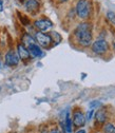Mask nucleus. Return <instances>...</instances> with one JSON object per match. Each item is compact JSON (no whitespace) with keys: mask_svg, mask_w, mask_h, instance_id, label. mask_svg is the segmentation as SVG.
<instances>
[{"mask_svg":"<svg viewBox=\"0 0 115 133\" xmlns=\"http://www.w3.org/2000/svg\"><path fill=\"white\" fill-rule=\"evenodd\" d=\"M72 123H73V127L79 129V128H83L86 126L87 124V119H86V115L85 113L81 111L80 109H75L73 110L72 113Z\"/></svg>","mask_w":115,"mask_h":133,"instance_id":"nucleus-8","label":"nucleus"},{"mask_svg":"<svg viewBox=\"0 0 115 133\" xmlns=\"http://www.w3.org/2000/svg\"><path fill=\"white\" fill-rule=\"evenodd\" d=\"M12 133H16V132H12Z\"/></svg>","mask_w":115,"mask_h":133,"instance_id":"nucleus-28","label":"nucleus"},{"mask_svg":"<svg viewBox=\"0 0 115 133\" xmlns=\"http://www.w3.org/2000/svg\"><path fill=\"white\" fill-rule=\"evenodd\" d=\"M91 50H92V52L96 55H104L109 51V42L106 39H103V38L96 39L95 41L92 42Z\"/></svg>","mask_w":115,"mask_h":133,"instance_id":"nucleus-5","label":"nucleus"},{"mask_svg":"<svg viewBox=\"0 0 115 133\" xmlns=\"http://www.w3.org/2000/svg\"><path fill=\"white\" fill-rule=\"evenodd\" d=\"M28 50H29V52L32 56V58H41L44 56V52H43V49L37 44L36 42L35 43H32L30 44L29 46H26Z\"/></svg>","mask_w":115,"mask_h":133,"instance_id":"nucleus-11","label":"nucleus"},{"mask_svg":"<svg viewBox=\"0 0 115 133\" xmlns=\"http://www.w3.org/2000/svg\"><path fill=\"white\" fill-rule=\"evenodd\" d=\"M49 130L48 129V127H45V126H43V127H41L40 129H39V133H49Z\"/></svg>","mask_w":115,"mask_h":133,"instance_id":"nucleus-21","label":"nucleus"},{"mask_svg":"<svg viewBox=\"0 0 115 133\" xmlns=\"http://www.w3.org/2000/svg\"><path fill=\"white\" fill-rule=\"evenodd\" d=\"M103 133H115V124L106 123L103 125Z\"/></svg>","mask_w":115,"mask_h":133,"instance_id":"nucleus-15","label":"nucleus"},{"mask_svg":"<svg viewBox=\"0 0 115 133\" xmlns=\"http://www.w3.org/2000/svg\"><path fill=\"white\" fill-rule=\"evenodd\" d=\"M59 125H60V129L63 133H72L73 132V123H72L70 111L65 112L63 122H60Z\"/></svg>","mask_w":115,"mask_h":133,"instance_id":"nucleus-10","label":"nucleus"},{"mask_svg":"<svg viewBox=\"0 0 115 133\" xmlns=\"http://www.w3.org/2000/svg\"><path fill=\"white\" fill-rule=\"evenodd\" d=\"M17 14L19 15V20H20V22L22 23V25H24V26L30 25L31 20H30V18L28 17V16H25V15H20V13H19V12H18Z\"/></svg>","mask_w":115,"mask_h":133,"instance_id":"nucleus-16","label":"nucleus"},{"mask_svg":"<svg viewBox=\"0 0 115 133\" xmlns=\"http://www.w3.org/2000/svg\"><path fill=\"white\" fill-rule=\"evenodd\" d=\"M89 107H90V109H99L103 107V103L99 101H93L89 104Z\"/></svg>","mask_w":115,"mask_h":133,"instance_id":"nucleus-18","label":"nucleus"},{"mask_svg":"<svg viewBox=\"0 0 115 133\" xmlns=\"http://www.w3.org/2000/svg\"><path fill=\"white\" fill-rule=\"evenodd\" d=\"M75 133H87V131L85 129H83V128H79Z\"/></svg>","mask_w":115,"mask_h":133,"instance_id":"nucleus-24","label":"nucleus"},{"mask_svg":"<svg viewBox=\"0 0 115 133\" xmlns=\"http://www.w3.org/2000/svg\"><path fill=\"white\" fill-rule=\"evenodd\" d=\"M20 42L23 43L25 46H29L30 44L32 43H35V38L34 36H33L32 34H30V33H23V34L21 35V38H20Z\"/></svg>","mask_w":115,"mask_h":133,"instance_id":"nucleus-13","label":"nucleus"},{"mask_svg":"<svg viewBox=\"0 0 115 133\" xmlns=\"http://www.w3.org/2000/svg\"><path fill=\"white\" fill-rule=\"evenodd\" d=\"M53 25H54L53 21L46 17L38 18L33 21V28L35 29V31H39V32H50Z\"/></svg>","mask_w":115,"mask_h":133,"instance_id":"nucleus-4","label":"nucleus"},{"mask_svg":"<svg viewBox=\"0 0 115 133\" xmlns=\"http://www.w3.org/2000/svg\"><path fill=\"white\" fill-rule=\"evenodd\" d=\"M107 20L111 23V24H113V25H115V13L114 12H112V11H109L108 13H107Z\"/></svg>","mask_w":115,"mask_h":133,"instance_id":"nucleus-17","label":"nucleus"},{"mask_svg":"<svg viewBox=\"0 0 115 133\" xmlns=\"http://www.w3.org/2000/svg\"><path fill=\"white\" fill-rule=\"evenodd\" d=\"M113 48H114V50H115V42L113 43Z\"/></svg>","mask_w":115,"mask_h":133,"instance_id":"nucleus-27","label":"nucleus"},{"mask_svg":"<svg viewBox=\"0 0 115 133\" xmlns=\"http://www.w3.org/2000/svg\"><path fill=\"white\" fill-rule=\"evenodd\" d=\"M15 50H16V52H17V54H18V56L20 58V61L28 62V61H30L32 59V56H31V54L29 52L28 48L23 43L18 42L17 44H16V49Z\"/></svg>","mask_w":115,"mask_h":133,"instance_id":"nucleus-9","label":"nucleus"},{"mask_svg":"<svg viewBox=\"0 0 115 133\" xmlns=\"http://www.w3.org/2000/svg\"><path fill=\"white\" fill-rule=\"evenodd\" d=\"M75 14L81 20H87L90 18L92 12V4L90 0H78L75 5Z\"/></svg>","mask_w":115,"mask_h":133,"instance_id":"nucleus-2","label":"nucleus"},{"mask_svg":"<svg viewBox=\"0 0 115 133\" xmlns=\"http://www.w3.org/2000/svg\"><path fill=\"white\" fill-rule=\"evenodd\" d=\"M4 10V3H3V0H0V13L3 12Z\"/></svg>","mask_w":115,"mask_h":133,"instance_id":"nucleus-22","label":"nucleus"},{"mask_svg":"<svg viewBox=\"0 0 115 133\" xmlns=\"http://www.w3.org/2000/svg\"><path fill=\"white\" fill-rule=\"evenodd\" d=\"M54 1H56V2L59 3V4H63V3H67L69 0H54Z\"/></svg>","mask_w":115,"mask_h":133,"instance_id":"nucleus-23","label":"nucleus"},{"mask_svg":"<svg viewBox=\"0 0 115 133\" xmlns=\"http://www.w3.org/2000/svg\"><path fill=\"white\" fill-rule=\"evenodd\" d=\"M94 113H95L94 109H90V110H88V111H87V113L85 114V115H86V119H87V122H90V121L93 118Z\"/></svg>","mask_w":115,"mask_h":133,"instance_id":"nucleus-19","label":"nucleus"},{"mask_svg":"<svg viewBox=\"0 0 115 133\" xmlns=\"http://www.w3.org/2000/svg\"><path fill=\"white\" fill-rule=\"evenodd\" d=\"M23 9L31 16H35L40 12L41 2L40 0H23Z\"/></svg>","mask_w":115,"mask_h":133,"instance_id":"nucleus-7","label":"nucleus"},{"mask_svg":"<svg viewBox=\"0 0 115 133\" xmlns=\"http://www.w3.org/2000/svg\"><path fill=\"white\" fill-rule=\"evenodd\" d=\"M73 37L76 42L81 48H89L93 42V33H92V24L90 22L84 21L77 24V26L73 31Z\"/></svg>","mask_w":115,"mask_h":133,"instance_id":"nucleus-1","label":"nucleus"},{"mask_svg":"<svg viewBox=\"0 0 115 133\" xmlns=\"http://www.w3.org/2000/svg\"><path fill=\"white\" fill-rule=\"evenodd\" d=\"M49 133H63L58 127H54V128H52L50 131H49Z\"/></svg>","mask_w":115,"mask_h":133,"instance_id":"nucleus-20","label":"nucleus"},{"mask_svg":"<svg viewBox=\"0 0 115 133\" xmlns=\"http://www.w3.org/2000/svg\"><path fill=\"white\" fill-rule=\"evenodd\" d=\"M20 63V58L15 49H9L4 54V64L10 68H15Z\"/></svg>","mask_w":115,"mask_h":133,"instance_id":"nucleus-6","label":"nucleus"},{"mask_svg":"<svg viewBox=\"0 0 115 133\" xmlns=\"http://www.w3.org/2000/svg\"><path fill=\"white\" fill-rule=\"evenodd\" d=\"M94 116H95V121H96V124L98 125H104L106 124L107 119H108V114H107V111L105 109H102L99 108L97 110V112L94 113Z\"/></svg>","mask_w":115,"mask_h":133,"instance_id":"nucleus-12","label":"nucleus"},{"mask_svg":"<svg viewBox=\"0 0 115 133\" xmlns=\"http://www.w3.org/2000/svg\"><path fill=\"white\" fill-rule=\"evenodd\" d=\"M94 133H103V132H99V131H96V132H94Z\"/></svg>","mask_w":115,"mask_h":133,"instance_id":"nucleus-26","label":"nucleus"},{"mask_svg":"<svg viewBox=\"0 0 115 133\" xmlns=\"http://www.w3.org/2000/svg\"><path fill=\"white\" fill-rule=\"evenodd\" d=\"M22 1H23V0H22Z\"/></svg>","mask_w":115,"mask_h":133,"instance_id":"nucleus-29","label":"nucleus"},{"mask_svg":"<svg viewBox=\"0 0 115 133\" xmlns=\"http://www.w3.org/2000/svg\"><path fill=\"white\" fill-rule=\"evenodd\" d=\"M49 33H50L51 38H52V41H53V46H54V45H57V44H59V43L61 42L62 37H61V35L59 34L58 32H56V31H51V32H49Z\"/></svg>","mask_w":115,"mask_h":133,"instance_id":"nucleus-14","label":"nucleus"},{"mask_svg":"<svg viewBox=\"0 0 115 133\" xmlns=\"http://www.w3.org/2000/svg\"><path fill=\"white\" fill-rule=\"evenodd\" d=\"M0 65H1V54H0Z\"/></svg>","mask_w":115,"mask_h":133,"instance_id":"nucleus-25","label":"nucleus"},{"mask_svg":"<svg viewBox=\"0 0 115 133\" xmlns=\"http://www.w3.org/2000/svg\"><path fill=\"white\" fill-rule=\"evenodd\" d=\"M35 38V41L37 44H39L42 49H51L53 46V41L51 38V35L49 32H39V31H35L34 34H33Z\"/></svg>","mask_w":115,"mask_h":133,"instance_id":"nucleus-3","label":"nucleus"}]
</instances>
